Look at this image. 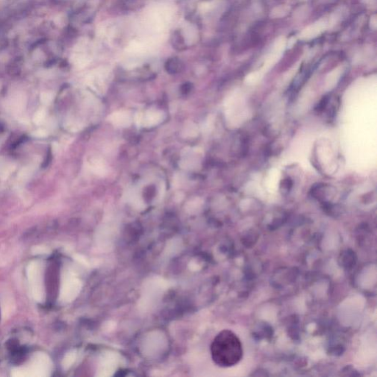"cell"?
Segmentation results:
<instances>
[{
    "label": "cell",
    "instance_id": "obj_1",
    "mask_svg": "<svg viewBox=\"0 0 377 377\" xmlns=\"http://www.w3.org/2000/svg\"><path fill=\"white\" fill-rule=\"evenodd\" d=\"M211 355L214 363L222 368L237 365L243 355L240 338L231 330H222L212 341Z\"/></svg>",
    "mask_w": 377,
    "mask_h": 377
},
{
    "label": "cell",
    "instance_id": "obj_2",
    "mask_svg": "<svg viewBox=\"0 0 377 377\" xmlns=\"http://www.w3.org/2000/svg\"><path fill=\"white\" fill-rule=\"evenodd\" d=\"M46 290L48 297L51 301L55 299L57 295L58 287H59V267L55 262L51 263L48 266L46 270Z\"/></svg>",
    "mask_w": 377,
    "mask_h": 377
},
{
    "label": "cell",
    "instance_id": "obj_3",
    "mask_svg": "<svg viewBox=\"0 0 377 377\" xmlns=\"http://www.w3.org/2000/svg\"><path fill=\"white\" fill-rule=\"evenodd\" d=\"M163 117L164 115L162 111H147L144 114H137L136 122H137L138 125L151 127L162 122Z\"/></svg>",
    "mask_w": 377,
    "mask_h": 377
},
{
    "label": "cell",
    "instance_id": "obj_4",
    "mask_svg": "<svg viewBox=\"0 0 377 377\" xmlns=\"http://www.w3.org/2000/svg\"><path fill=\"white\" fill-rule=\"evenodd\" d=\"M110 120L115 125L119 126V127H127L130 125L132 117L129 111H119L111 114Z\"/></svg>",
    "mask_w": 377,
    "mask_h": 377
},
{
    "label": "cell",
    "instance_id": "obj_5",
    "mask_svg": "<svg viewBox=\"0 0 377 377\" xmlns=\"http://www.w3.org/2000/svg\"><path fill=\"white\" fill-rule=\"evenodd\" d=\"M91 167L94 173L98 174V175H104L107 172L104 162L99 159H94V161L91 162Z\"/></svg>",
    "mask_w": 377,
    "mask_h": 377
},
{
    "label": "cell",
    "instance_id": "obj_6",
    "mask_svg": "<svg viewBox=\"0 0 377 377\" xmlns=\"http://www.w3.org/2000/svg\"><path fill=\"white\" fill-rule=\"evenodd\" d=\"M46 115V111H44V109H40L35 114L34 117H33V122L36 124H41L45 119Z\"/></svg>",
    "mask_w": 377,
    "mask_h": 377
},
{
    "label": "cell",
    "instance_id": "obj_7",
    "mask_svg": "<svg viewBox=\"0 0 377 377\" xmlns=\"http://www.w3.org/2000/svg\"><path fill=\"white\" fill-rule=\"evenodd\" d=\"M54 99V94L52 92H43L41 94V101L44 104L49 105L53 102Z\"/></svg>",
    "mask_w": 377,
    "mask_h": 377
},
{
    "label": "cell",
    "instance_id": "obj_8",
    "mask_svg": "<svg viewBox=\"0 0 377 377\" xmlns=\"http://www.w3.org/2000/svg\"><path fill=\"white\" fill-rule=\"evenodd\" d=\"M32 135L37 138L45 137L47 136V132L44 130H38L33 132Z\"/></svg>",
    "mask_w": 377,
    "mask_h": 377
}]
</instances>
